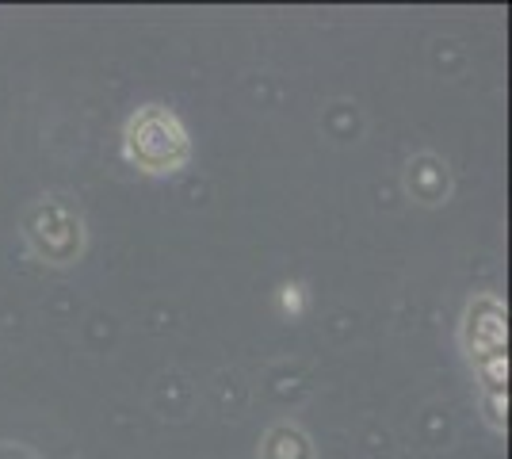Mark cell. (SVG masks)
Returning a JSON list of instances; mask_svg holds the SVG:
<instances>
[{
    "label": "cell",
    "mask_w": 512,
    "mask_h": 459,
    "mask_svg": "<svg viewBox=\"0 0 512 459\" xmlns=\"http://www.w3.org/2000/svg\"><path fill=\"white\" fill-rule=\"evenodd\" d=\"M123 150H127L130 165H138L142 173L165 176L188 165V134L172 111L150 104L127 123Z\"/></svg>",
    "instance_id": "6da1fadb"
},
{
    "label": "cell",
    "mask_w": 512,
    "mask_h": 459,
    "mask_svg": "<svg viewBox=\"0 0 512 459\" xmlns=\"http://www.w3.org/2000/svg\"><path fill=\"white\" fill-rule=\"evenodd\" d=\"M467 337H474V356L505 352V310L497 299H478L467 310Z\"/></svg>",
    "instance_id": "7a4b0ae2"
}]
</instances>
